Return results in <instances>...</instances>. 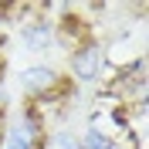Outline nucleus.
Here are the masks:
<instances>
[{
  "instance_id": "20e7f679",
  "label": "nucleus",
  "mask_w": 149,
  "mask_h": 149,
  "mask_svg": "<svg viewBox=\"0 0 149 149\" xmlns=\"http://www.w3.org/2000/svg\"><path fill=\"white\" fill-rule=\"evenodd\" d=\"M78 149H125V146L115 142L109 132H102V129H88L81 139H78Z\"/></svg>"
},
{
  "instance_id": "39448f33",
  "label": "nucleus",
  "mask_w": 149,
  "mask_h": 149,
  "mask_svg": "<svg viewBox=\"0 0 149 149\" xmlns=\"http://www.w3.org/2000/svg\"><path fill=\"white\" fill-rule=\"evenodd\" d=\"M37 142L31 139L24 129H14V132H7V142H3V149H34Z\"/></svg>"
},
{
  "instance_id": "423d86ee",
  "label": "nucleus",
  "mask_w": 149,
  "mask_h": 149,
  "mask_svg": "<svg viewBox=\"0 0 149 149\" xmlns=\"http://www.w3.org/2000/svg\"><path fill=\"white\" fill-rule=\"evenodd\" d=\"M7 109H3V105H0V149H3V142H7Z\"/></svg>"
},
{
  "instance_id": "f257e3e1",
  "label": "nucleus",
  "mask_w": 149,
  "mask_h": 149,
  "mask_svg": "<svg viewBox=\"0 0 149 149\" xmlns=\"http://www.w3.org/2000/svg\"><path fill=\"white\" fill-rule=\"evenodd\" d=\"M17 81H20V88H24L34 102H41V105L68 95V81L54 71V68H47V65H31V68H24V71H17Z\"/></svg>"
},
{
  "instance_id": "7ed1b4c3",
  "label": "nucleus",
  "mask_w": 149,
  "mask_h": 149,
  "mask_svg": "<svg viewBox=\"0 0 149 149\" xmlns=\"http://www.w3.org/2000/svg\"><path fill=\"white\" fill-rule=\"evenodd\" d=\"M17 41H20L24 47H27V51H44V47L51 44V41H54V24H51L47 17L27 20V24H24V27L17 31Z\"/></svg>"
},
{
  "instance_id": "f03ea898",
  "label": "nucleus",
  "mask_w": 149,
  "mask_h": 149,
  "mask_svg": "<svg viewBox=\"0 0 149 149\" xmlns=\"http://www.w3.org/2000/svg\"><path fill=\"white\" fill-rule=\"evenodd\" d=\"M68 68H71L74 81H81V85L98 81V74H102V68H105V44H98V41L92 37V41H85V44L71 47Z\"/></svg>"
}]
</instances>
